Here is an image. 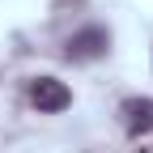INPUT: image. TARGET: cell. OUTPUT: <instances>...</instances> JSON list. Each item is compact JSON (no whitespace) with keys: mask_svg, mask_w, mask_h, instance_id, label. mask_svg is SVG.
I'll return each mask as SVG.
<instances>
[{"mask_svg":"<svg viewBox=\"0 0 153 153\" xmlns=\"http://www.w3.org/2000/svg\"><path fill=\"white\" fill-rule=\"evenodd\" d=\"M30 102H34L38 111L55 115V111H64V106L72 102V94H68L64 81H55V76H38V81H30Z\"/></svg>","mask_w":153,"mask_h":153,"instance_id":"6da1fadb","label":"cell"},{"mask_svg":"<svg viewBox=\"0 0 153 153\" xmlns=\"http://www.w3.org/2000/svg\"><path fill=\"white\" fill-rule=\"evenodd\" d=\"M111 47V34L102 30V26H89V30H81V34H72L68 38V60H98V55Z\"/></svg>","mask_w":153,"mask_h":153,"instance_id":"7a4b0ae2","label":"cell"},{"mask_svg":"<svg viewBox=\"0 0 153 153\" xmlns=\"http://www.w3.org/2000/svg\"><path fill=\"white\" fill-rule=\"evenodd\" d=\"M123 115V128L128 136H145V132H153V98H128L119 106Z\"/></svg>","mask_w":153,"mask_h":153,"instance_id":"3957f363","label":"cell"},{"mask_svg":"<svg viewBox=\"0 0 153 153\" xmlns=\"http://www.w3.org/2000/svg\"><path fill=\"white\" fill-rule=\"evenodd\" d=\"M149 153H153V149H149Z\"/></svg>","mask_w":153,"mask_h":153,"instance_id":"277c9868","label":"cell"}]
</instances>
